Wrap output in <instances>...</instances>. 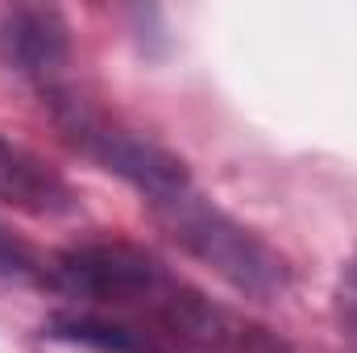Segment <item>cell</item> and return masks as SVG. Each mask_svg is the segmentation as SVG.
<instances>
[{
	"label": "cell",
	"instance_id": "cell-1",
	"mask_svg": "<svg viewBox=\"0 0 357 353\" xmlns=\"http://www.w3.org/2000/svg\"><path fill=\"white\" fill-rule=\"evenodd\" d=\"M154 216L195 262H204L233 291L266 303L291 287L287 258L274 246H266L254 229H245L241 220H233L216 204L199 200L195 191H183L167 204H154Z\"/></svg>",
	"mask_w": 357,
	"mask_h": 353
},
{
	"label": "cell",
	"instance_id": "cell-2",
	"mask_svg": "<svg viewBox=\"0 0 357 353\" xmlns=\"http://www.w3.org/2000/svg\"><path fill=\"white\" fill-rule=\"evenodd\" d=\"M50 108H54L59 129L67 133V142L79 154H88L108 175L137 187L150 204H167L183 191H191V175H187L183 158L162 150L158 142H150V137H142L125 125H112L108 117H100L96 108H88L75 96H54Z\"/></svg>",
	"mask_w": 357,
	"mask_h": 353
},
{
	"label": "cell",
	"instance_id": "cell-3",
	"mask_svg": "<svg viewBox=\"0 0 357 353\" xmlns=\"http://www.w3.org/2000/svg\"><path fill=\"white\" fill-rule=\"evenodd\" d=\"M54 278L91 303L112 308H158L175 278L150 250L129 241H84L54 258Z\"/></svg>",
	"mask_w": 357,
	"mask_h": 353
},
{
	"label": "cell",
	"instance_id": "cell-4",
	"mask_svg": "<svg viewBox=\"0 0 357 353\" xmlns=\"http://www.w3.org/2000/svg\"><path fill=\"white\" fill-rule=\"evenodd\" d=\"M0 38H4V54L13 59V67L33 75V80H50L54 71H63L67 50H71L67 21L42 4L8 8L0 21Z\"/></svg>",
	"mask_w": 357,
	"mask_h": 353
},
{
	"label": "cell",
	"instance_id": "cell-5",
	"mask_svg": "<svg viewBox=\"0 0 357 353\" xmlns=\"http://www.w3.org/2000/svg\"><path fill=\"white\" fill-rule=\"evenodd\" d=\"M0 204L29 216H63L75 208V195L38 154L0 137Z\"/></svg>",
	"mask_w": 357,
	"mask_h": 353
},
{
	"label": "cell",
	"instance_id": "cell-6",
	"mask_svg": "<svg viewBox=\"0 0 357 353\" xmlns=\"http://www.w3.org/2000/svg\"><path fill=\"white\" fill-rule=\"evenodd\" d=\"M50 337L67 341V345H79V350H91V353H158L129 324L100 320V316H54L50 320Z\"/></svg>",
	"mask_w": 357,
	"mask_h": 353
},
{
	"label": "cell",
	"instance_id": "cell-7",
	"mask_svg": "<svg viewBox=\"0 0 357 353\" xmlns=\"http://www.w3.org/2000/svg\"><path fill=\"white\" fill-rule=\"evenodd\" d=\"M333 308H337V324H341L345 341L357 345V250L354 258L341 266V278H337V291H333Z\"/></svg>",
	"mask_w": 357,
	"mask_h": 353
},
{
	"label": "cell",
	"instance_id": "cell-8",
	"mask_svg": "<svg viewBox=\"0 0 357 353\" xmlns=\"http://www.w3.org/2000/svg\"><path fill=\"white\" fill-rule=\"evenodd\" d=\"M0 274L4 278H38V258L21 241H13L4 229H0Z\"/></svg>",
	"mask_w": 357,
	"mask_h": 353
}]
</instances>
